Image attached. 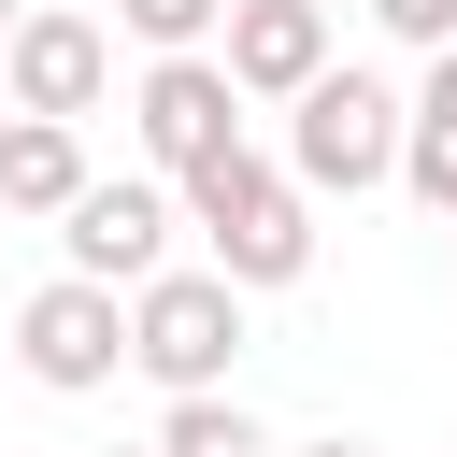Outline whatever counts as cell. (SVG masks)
Wrapping results in <instances>:
<instances>
[{"instance_id": "6da1fadb", "label": "cell", "mask_w": 457, "mask_h": 457, "mask_svg": "<svg viewBox=\"0 0 457 457\" xmlns=\"http://www.w3.org/2000/svg\"><path fill=\"white\" fill-rule=\"evenodd\" d=\"M171 214L200 228V271L214 286H243V300H271V286H300L314 271V200L286 186V157H257V143H228L214 171H186L171 186Z\"/></svg>"}, {"instance_id": "7a4b0ae2", "label": "cell", "mask_w": 457, "mask_h": 457, "mask_svg": "<svg viewBox=\"0 0 457 457\" xmlns=\"http://www.w3.org/2000/svg\"><path fill=\"white\" fill-rule=\"evenodd\" d=\"M400 129H414V100L343 57L328 86L286 100V186L300 200H371V186H400Z\"/></svg>"}, {"instance_id": "3957f363", "label": "cell", "mask_w": 457, "mask_h": 457, "mask_svg": "<svg viewBox=\"0 0 457 457\" xmlns=\"http://www.w3.org/2000/svg\"><path fill=\"white\" fill-rule=\"evenodd\" d=\"M228 357H243V286H214L200 257H171L129 300V371L157 400H228Z\"/></svg>"}, {"instance_id": "277c9868", "label": "cell", "mask_w": 457, "mask_h": 457, "mask_svg": "<svg viewBox=\"0 0 457 457\" xmlns=\"http://www.w3.org/2000/svg\"><path fill=\"white\" fill-rule=\"evenodd\" d=\"M171 228H186V214H171V186H157V171H100V186L57 214V271H71V286L143 300V286L171 271Z\"/></svg>"}, {"instance_id": "5b68a950", "label": "cell", "mask_w": 457, "mask_h": 457, "mask_svg": "<svg viewBox=\"0 0 457 457\" xmlns=\"http://www.w3.org/2000/svg\"><path fill=\"white\" fill-rule=\"evenodd\" d=\"M114 86V29L71 14V0H29L14 43H0V114H43V129H86Z\"/></svg>"}, {"instance_id": "8992f818", "label": "cell", "mask_w": 457, "mask_h": 457, "mask_svg": "<svg viewBox=\"0 0 457 457\" xmlns=\"http://www.w3.org/2000/svg\"><path fill=\"white\" fill-rule=\"evenodd\" d=\"M129 129H143V171H157V186H186V171H214V157L243 143V86H228L214 57H143Z\"/></svg>"}, {"instance_id": "52a82bcc", "label": "cell", "mask_w": 457, "mask_h": 457, "mask_svg": "<svg viewBox=\"0 0 457 457\" xmlns=\"http://www.w3.org/2000/svg\"><path fill=\"white\" fill-rule=\"evenodd\" d=\"M14 371L57 386V400L114 386V371H129V300H114V286H71V271L29 286V300H14Z\"/></svg>"}, {"instance_id": "ba28073f", "label": "cell", "mask_w": 457, "mask_h": 457, "mask_svg": "<svg viewBox=\"0 0 457 457\" xmlns=\"http://www.w3.org/2000/svg\"><path fill=\"white\" fill-rule=\"evenodd\" d=\"M214 71L243 86V100H300V86H328L343 71V29H328V0H228V29H214Z\"/></svg>"}, {"instance_id": "9c48e42d", "label": "cell", "mask_w": 457, "mask_h": 457, "mask_svg": "<svg viewBox=\"0 0 457 457\" xmlns=\"http://www.w3.org/2000/svg\"><path fill=\"white\" fill-rule=\"evenodd\" d=\"M100 186V157H86V129H43V114H0V214H71Z\"/></svg>"}, {"instance_id": "30bf717a", "label": "cell", "mask_w": 457, "mask_h": 457, "mask_svg": "<svg viewBox=\"0 0 457 457\" xmlns=\"http://www.w3.org/2000/svg\"><path fill=\"white\" fill-rule=\"evenodd\" d=\"M157 457H286V443H271L243 400H171V414H157Z\"/></svg>"}, {"instance_id": "8fae6325", "label": "cell", "mask_w": 457, "mask_h": 457, "mask_svg": "<svg viewBox=\"0 0 457 457\" xmlns=\"http://www.w3.org/2000/svg\"><path fill=\"white\" fill-rule=\"evenodd\" d=\"M114 29H129L143 57H214V29H228V0H114Z\"/></svg>"}, {"instance_id": "7c38bea8", "label": "cell", "mask_w": 457, "mask_h": 457, "mask_svg": "<svg viewBox=\"0 0 457 457\" xmlns=\"http://www.w3.org/2000/svg\"><path fill=\"white\" fill-rule=\"evenodd\" d=\"M400 186H414V200L457 228V129H400Z\"/></svg>"}, {"instance_id": "4fadbf2b", "label": "cell", "mask_w": 457, "mask_h": 457, "mask_svg": "<svg viewBox=\"0 0 457 457\" xmlns=\"http://www.w3.org/2000/svg\"><path fill=\"white\" fill-rule=\"evenodd\" d=\"M357 14H371L386 43H414V57H443V43H457V0H357Z\"/></svg>"}, {"instance_id": "5bb4252c", "label": "cell", "mask_w": 457, "mask_h": 457, "mask_svg": "<svg viewBox=\"0 0 457 457\" xmlns=\"http://www.w3.org/2000/svg\"><path fill=\"white\" fill-rule=\"evenodd\" d=\"M414 129H457V43L428 57V86H414Z\"/></svg>"}, {"instance_id": "9a60e30c", "label": "cell", "mask_w": 457, "mask_h": 457, "mask_svg": "<svg viewBox=\"0 0 457 457\" xmlns=\"http://www.w3.org/2000/svg\"><path fill=\"white\" fill-rule=\"evenodd\" d=\"M286 457H371V443H357V428H328V443H286Z\"/></svg>"}, {"instance_id": "2e32d148", "label": "cell", "mask_w": 457, "mask_h": 457, "mask_svg": "<svg viewBox=\"0 0 457 457\" xmlns=\"http://www.w3.org/2000/svg\"><path fill=\"white\" fill-rule=\"evenodd\" d=\"M14 14H29V0H0V43H14Z\"/></svg>"}, {"instance_id": "e0dca14e", "label": "cell", "mask_w": 457, "mask_h": 457, "mask_svg": "<svg viewBox=\"0 0 457 457\" xmlns=\"http://www.w3.org/2000/svg\"><path fill=\"white\" fill-rule=\"evenodd\" d=\"M114 457H157V443H114Z\"/></svg>"}]
</instances>
